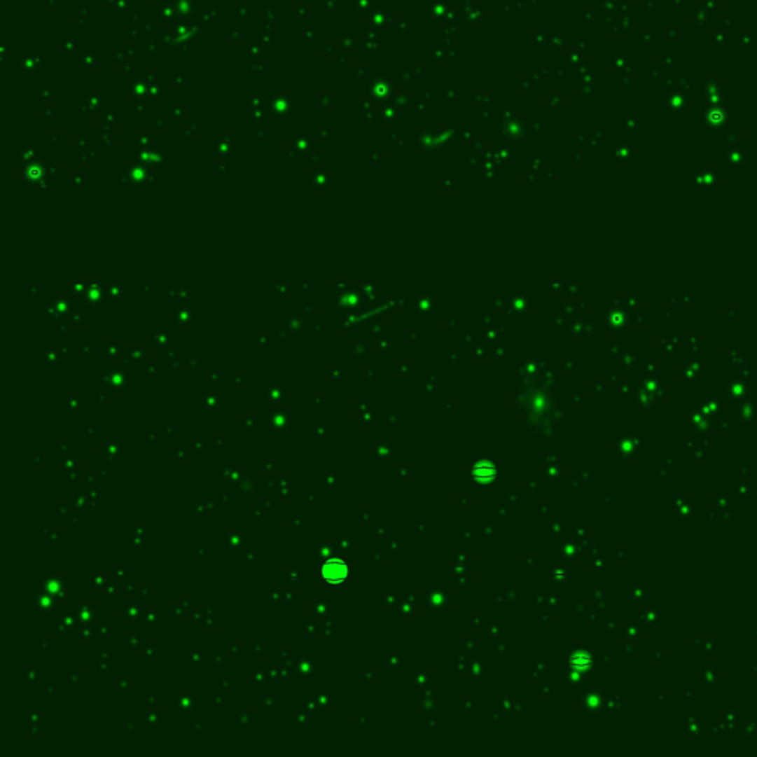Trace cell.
Masks as SVG:
<instances>
[{
    "instance_id": "obj_1",
    "label": "cell",
    "mask_w": 757,
    "mask_h": 757,
    "mask_svg": "<svg viewBox=\"0 0 757 757\" xmlns=\"http://www.w3.org/2000/svg\"><path fill=\"white\" fill-rule=\"evenodd\" d=\"M320 574L324 581L330 584H339L348 578L349 567L343 560H340V557H330V560L323 562Z\"/></svg>"
}]
</instances>
